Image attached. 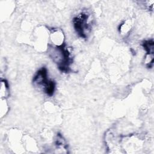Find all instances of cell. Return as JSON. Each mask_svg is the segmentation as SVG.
<instances>
[{
    "instance_id": "6da1fadb",
    "label": "cell",
    "mask_w": 154,
    "mask_h": 154,
    "mask_svg": "<svg viewBox=\"0 0 154 154\" xmlns=\"http://www.w3.org/2000/svg\"><path fill=\"white\" fill-rule=\"evenodd\" d=\"M52 54V56L51 57L55 63L57 64L58 69L63 72H69L72 59L70 56V52L66 45L63 44L54 48Z\"/></svg>"
},
{
    "instance_id": "7a4b0ae2",
    "label": "cell",
    "mask_w": 154,
    "mask_h": 154,
    "mask_svg": "<svg viewBox=\"0 0 154 154\" xmlns=\"http://www.w3.org/2000/svg\"><path fill=\"white\" fill-rule=\"evenodd\" d=\"M32 82L37 87L42 88L44 92L49 96H52L55 91V83L48 78L47 69L43 67L38 70L34 76Z\"/></svg>"
},
{
    "instance_id": "3957f363",
    "label": "cell",
    "mask_w": 154,
    "mask_h": 154,
    "mask_svg": "<svg viewBox=\"0 0 154 154\" xmlns=\"http://www.w3.org/2000/svg\"><path fill=\"white\" fill-rule=\"evenodd\" d=\"M88 17L89 15L87 13L82 12L73 19V26L76 32L79 37L84 38L87 37L85 30H88L89 28V24L88 22Z\"/></svg>"
},
{
    "instance_id": "277c9868",
    "label": "cell",
    "mask_w": 154,
    "mask_h": 154,
    "mask_svg": "<svg viewBox=\"0 0 154 154\" xmlns=\"http://www.w3.org/2000/svg\"><path fill=\"white\" fill-rule=\"evenodd\" d=\"M144 49L146 51L147 54L146 55L153 57V40H149L144 41L142 44Z\"/></svg>"
}]
</instances>
